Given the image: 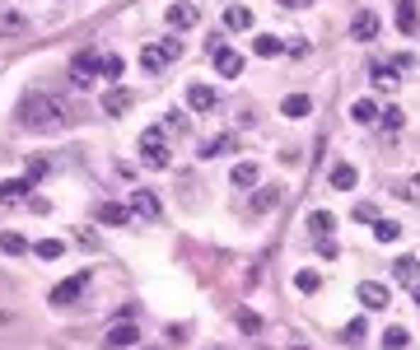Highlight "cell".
Masks as SVG:
<instances>
[{"label": "cell", "instance_id": "35", "mask_svg": "<svg viewBox=\"0 0 420 350\" xmlns=\"http://www.w3.org/2000/svg\"><path fill=\"white\" fill-rule=\"evenodd\" d=\"M47 173H52V159H43V154H33V159H28V178H33V182H43Z\"/></svg>", "mask_w": 420, "mask_h": 350}, {"label": "cell", "instance_id": "8", "mask_svg": "<svg viewBox=\"0 0 420 350\" xmlns=\"http://www.w3.org/2000/svg\"><path fill=\"white\" fill-rule=\"evenodd\" d=\"M350 33H355V43H374V38H378V14L360 10V14H355V23H350Z\"/></svg>", "mask_w": 420, "mask_h": 350}, {"label": "cell", "instance_id": "24", "mask_svg": "<svg viewBox=\"0 0 420 350\" xmlns=\"http://www.w3.org/2000/svg\"><path fill=\"white\" fill-rule=\"evenodd\" d=\"M332 225H336V220H332V210H313V215H309V234H318V238H327V234H332Z\"/></svg>", "mask_w": 420, "mask_h": 350}, {"label": "cell", "instance_id": "23", "mask_svg": "<svg viewBox=\"0 0 420 350\" xmlns=\"http://www.w3.org/2000/svg\"><path fill=\"white\" fill-rule=\"evenodd\" d=\"M233 322H238V327H243V332H248V337H257V332H262V317H257V313H253V308H243V304L233 308Z\"/></svg>", "mask_w": 420, "mask_h": 350}, {"label": "cell", "instance_id": "18", "mask_svg": "<svg viewBox=\"0 0 420 350\" xmlns=\"http://www.w3.org/2000/svg\"><path fill=\"white\" fill-rule=\"evenodd\" d=\"M131 210H140L145 220H159V196H155V192H145V187H140V192L131 196Z\"/></svg>", "mask_w": 420, "mask_h": 350}, {"label": "cell", "instance_id": "28", "mask_svg": "<svg viewBox=\"0 0 420 350\" xmlns=\"http://www.w3.org/2000/svg\"><path fill=\"white\" fill-rule=\"evenodd\" d=\"M411 346V332L407 327H387L383 332V350H407Z\"/></svg>", "mask_w": 420, "mask_h": 350}, {"label": "cell", "instance_id": "4", "mask_svg": "<svg viewBox=\"0 0 420 350\" xmlns=\"http://www.w3.org/2000/svg\"><path fill=\"white\" fill-rule=\"evenodd\" d=\"M84 290H89V271H79V276H70V281H61V285H56L52 294H47V299L66 308V304H75V299H79Z\"/></svg>", "mask_w": 420, "mask_h": 350}, {"label": "cell", "instance_id": "33", "mask_svg": "<svg viewBox=\"0 0 420 350\" xmlns=\"http://www.w3.org/2000/svg\"><path fill=\"white\" fill-rule=\"evenodd\" d=\"M294 290H299V294L322 290V276H318V271H299V276H294Z\"/></svg>", "mask_w": 420, "mask_h": 350}, {"label": "cell", "instance_id": "30", "mask_svg": "<svg viewBox=\"0 0 420 350\" xmlns=\"http://www.w3.org/2000/svg\"><path fill=\"white\" fill-rule=\"evenodd\" d=\"M33 252H38L43 261H56L61 252H66V243H61V238H43V243H33Z\"/></svg>", "mask_w": 420, "mask_h": 350}, {"label": "cell", "instance_id": "5", "mask_svg": "<svg viewBox=\"0 0 420 350\" xmlns=\"http://www.w3.org/2000/svg\"><path fill=\"white\" fill-rule=\"evenodd\" d=\"M164 23H168V28H177V33H182V28H197V5L173 0V5H168V14H164Z\"/></svg>", "mask_w": 420, "mask_h": 350}, {"label": "cell", "instance_id": "45", "mask_svg": "<svg viewBox=\"0 0 420 350\" xmlns=\"http://www.w3.org/2000/svg\"><path fill=\"white\" fill-rule=\"evenodd\" d=\"M411 294H416V304H420V285H416V290H411Z\"/></svg>", "mask_w": 420, "mask_h": 350}, {"label": "cell", "instance_id": "31", "mask_svg": "<svg viewBox=\"0 0 420 350\" xmlns=\"http://www.w3.org/2000/svg\"><path fill=\"white\" fill-rule=\"evenodd\" d=\"M164 61H168V57L159 52V43H150V47L140 52V66H145V70H164Z\"/></svg>", "mask_w": 420, "mask_h": 350}, {"label": "cell", "instance_id": "39", "mask_svg": "<svg viewBox=\"0 0 420 350\" xmlns=\"http://www.w3.org/2000/svg\"><path fill=\"white\" fill-rule=\"evenodd\" d=\"M402 122H407V117H402V108H387V113H383V126H387V131H402Z\"/></svg>", "mask_w": 420, "mask_h": 350}, {"label": "cell", "instance_id": "43", "mask_svg": "<svg viewBox=\"0 0 420 350\" xmlns=\"http://www.w3.org/2000/svg\"><path fill=\"white\" fill-rule=\"evenodd\" d=\"M280 5H285V10H299V5H309V0H280Z\"/></svg>", "mask_w": 420, "mask_h": 350}, {"label": "cell", "instance_id": "22", "mask_svg": "<svg viewBox=\"0 0 420 350\" xmlns=\"http://www.w3.org/2000/svg\"><path fill=\"white\" fill-rule=\"evenodd\" d=\"M369 79H374V89H383V94L397 89V70H392V66H374V70H369Z\"/></svg>", "mask_w": 420, "mask_h": 350}, {"label": "cell", "instance_id": "16", "mask_svg": "<svg viewBox=\"0 0 420 350\" xmlns=\"http://www.w3.org/2000/svg\"><path fill=\"white\" fill-rule=\"evenodd\" d=\"M126 220H131V205H117V201L99 205V225H126Z\"/></svg>", "mask_w": 420, "mask_h": 350}, {"label": "cell", "instance_id": "40", "mask_svg": "<svg viewBox=\"0 0 420 350\" xmlns=\"http://www.w3.org/2000/svg\"><path fill=\"white\" fill-rule=\"evenodd\" d=\"M159 52L173 61V57H182V43H177V38H164V43H159Z\"/></svg>", "mask_w": 420, "mask_h": 350}, {"label": "cell", "instance_id": "34", "mask_svg": "<svg viewBox=\"0 0 420 350\" xmlns=\"http://www.w3.org/2000/svg\"><path fill=\"white\" fill-rule=\"evenodd\" d=\"M365 327H369L365 317H350V322H346V332H341V337L350 341V346H360V341H365Z\"/></svg>", "mask_w": 420, "mask_h": 350}, {"label": "cell", "instance_id": "15", "mask_svg": "<svg viewBox=\"0 0 420 350\" xmlns=\"http://www.w3.org/2000/svg\"><path fill=\"white\" fill-rule=\"evenodd\" d=\"M224 28H233V33L253 28V10H248V5H229V10H224Z\"/></svg>", "mask_w": 420, "mask_h": 350}, {"label": "cell", "instance_id": "25", "mask_svg": "<svg viewBox=\"0 0 420 350\" xmlns=\"http://www.w3.org/2000/svg\"><path fill=\"white\" fill-rule=\"evenodd\" d=\"M350 117H355V122H360V126L378 122V103H374V98H360V103H355V108H350Z\"/></svg>", "mask_w": 420, "mask_h": 350}, {"label": "cell", "instance_id": "7", "mask_svg": "<svg viewBox=\"0 0 420 350\" xmlns=\"http://www.w3.org/2000/svg\"><path fill=\"white\" fill-rule=\"evenodd\" d=\"M28 28H33V23H28V14H23V10H5V14H0V38H23Z\"/></svg>", "mask_w": 420, "mask_h": 350}, {"label": "cell", "instance_id": "32", "mask_svg": "<svg viewBox=\"0 0 420 350\" xmlns=\"http://www.w3.org/2000/svg\"><path fill=\"white\" fill-rule=\"evenodd\" d=\"M276 201H280V187H262V192L253 196V205H248V210L257 215V210H266V205H276Z\"/></svg>", "mask_w": 420, "mask_h": 350}, {"label": "cell", "instance_id": "19", "mask_svg": "<svg viewBox=\"0 0 420 350\" xmlns=\"http://www.w3.org/2000/svg\"><path fill=\"white\" fill-rule=\"evenodd\" d=\"M126 108H131V94L126 89H112L108 98H103V113L108 117H126Z\"/></svg>", "mask_w": 420, "mask_h": 350}, {"label": "cell", "instance_id": "37", "mask_svg": "<svg viewBox=\"0 0 420 350\" xmlns=\"http://www.w3.org/2000/svg\"><path fill=\"white\" fill-rule=\"evenodd\" d=\"M122 70H126L122 57H103V79H122Z\"/></svg>", "mask_w": 420, "mask_h": 350}, {"label": "cell", "instance_id": "2", "mask_svg": "<svg viewBox=\"0 0 420 350\" xmlns=\"http://www.w3.org/2000/svg\"><path fill=\"white\" fill-rule=\"evenodd\" d=\"M140 159H145V164H155V169H168V164H173L168 140H164V131H159V126H150V131L140 136Z\"/></svg>", "mask_w": 420, "mask_h": 350}, {"label": "cell", "instance_id": "6", "mask_svg": "<svg viewBox=\"0 0 420 350\" xmlns=\"http://www.w3.org/2000/svg\"><path fill=\"white\" fill-rule=\"evenodd\" d=\"M136 341H140V332H136V322H131V317H117V322L108 327V346H112V350L136 346Z\"/></svg>", "mask_w": 420, "mask_h": 350}, {"label": "cell", "instance_id": "9", "mask_svg": "<svg viewBox=\"0 0 420 350\" xmlns=\"http://www.w3.org/2000/svg\"><path fill=\"white\" fill-rule=\"evenodd\" d=\"M215 70H220L224 79H238V75H243V57L229 52V47H220V52H215Z\"/></svg>", "mask_w": 420, "mask_h": 350}, {"label": "cell", "instance_id": "26", "mask_svg": "<svg viewBox=\"0 0 420 350\" xmlns=\"http://www.w3.org/2000/svg\"><path fill=\"white\" fill-rule=\"evenodd\" d=\"M374 238H378V243H397L402 225H397V220H374Z\"/></svg>", "mask_w": 420, "mask_h": 350}, {"label": "cell", "instance_id": "12", "mask_svg": "<svg viewBox=\"0 0 420 350\" xmlns=\"http://www.w3.org/2000/svg\"><path fill=\"white\" fill-rule=\"evenodd\" d=\"M280 113H285L289 122H299V117H309V113H313V98H309V94H289V98L280 103Z\"/></svg>", "mask_w": 420, "mask_h": 350}, {"label": "cell", "instance_id": "27", "mask_svg": "<svg viewBox=\"0 0 420 350\" xmlns=\"http://www.w3.org/2000/svg\"><path fill=\"white\" fill-rule=\"evenodd\" d=\"M229 145H238V140H233V136H210L206 145L197 149V154H201V159H215V154H224V149H229Z\"/></svg>", "mask_w": 420, "mask_h": 350}, {"label": "cell", "instance_id": "41", "mask_svg": "<svg viewBox=\"0 0 420 350\" xmlns=\"http://www.w3.org/2000/svg\"><path fill=\"white\" fill-rule=\"evenodd\" d=\"M355 220H360V225H374L378 215H374V205H355Z\"/></svg>", "mask_w": 420, "mask_h": 350}, {"label": "cell", "instance_id": "42", "mask_svg": "<svg viewBox=\"0 0 420 350\" xmlns=\"http://www.w3.org/2000/svg\"><path fill=\"white\" fill-rule=\"evenodd\" d=\"M318 257H327V261L336 257V243H332V238H318Z\"/></svg>", "mask_w": 420, "mask_h": 350}, {"label": "cell", "instance_id": "20", "mask_svg": "<svg viewBox=\"0 0 420 350\" xmlns=\"http://www.w3.org/2000/svg\"><path fill=\"white\" fill-rule=\"evenodd\" d=\"M392 196H397V201H420V173H411V178L392 182Z\"/></svg>", "mask_w": 420, "mask_h": 350}, {"label": "cell", "instance_id": "1", "mask_svg": "<svg viewBox=\"0 0 420 350\" xmlns=\"http://www.w3.org/2000/svg\"><path fill=\"white\" fill-rule=\"evenodd\" d=\"M79 117V108L70 98H61V94H28V98L19 103V122L28 126V131H61V126H70Z\"/></svg>", "mask_w": 420, "mask_h": 350}, {"label": "cell", "instance_id": "10", "mask_svg": "<svg viewBox=\"0 0 420 350\" xmlns=\"http://www.w3.org/2000/svg\"><path fill=\"white\" fill-rule=\"evenodd\" d=\"M355 294H360V304H365V308H387V299H392V294H387L378 281H365Z\"/></svg>", "mask_w": 420, "mask_h": 350}, {"label": "cell", "instance_id": "17", "mask_svg": "<svg viewBox=\"0 0 420 350\" xmlns=\"http://www.w3.org/2000/svg\"><path fill=\"white\" fill-rule=\"evenodd\" d=\"M33 192V178H14V182H0V201H23Z\"/></svg>", "mask_w": 420, "mask_h": 350}, {"label": "cell", "instance_id": "21", "mask_svg": "<svg viewBox=\"0 0 420 350\" xmlns=\"http://www.w3.org/2000/svg\"><path fill=\"white\" fill-rule=\"evenodd\" d=\"M253 52H257V57H280V52H285V43H280L276 33H257Z\"/></svg>", "mask_w": 420, "mask_h": 350}, {"label": "cell", "instance_id": "13", "mask_svg": "<svg viewBox=\"0 0 420 350\" xmlns=\"http://www.w3.org/2000/svg\"><path fill=\"white\" fill-rule=\"evenodd\" d=\"M257 178H262V169H257L253 159L233 164V173H229V182H233V187H257Z\"/></svg>", "mask_w": 420, "mask_h": 350}, {"label": "cell", "instance_id": "29", "mask_svg": "<svg viewBox=\"0 0 420 350\" xmlns=\"http://www.w3.org/2000/svg\"><path fill=\"white\" fill-rule=\"evenodd\" d=\"M397 28L402 33H416V5L411 0H397Z\"/></svg>", "mask_w": 420, "mask_h": 350}, {"label": "cell", "instance_id": "3", "mask_svg": "<svg viewBox=\"0 0 420 350\" xmlns=\"http://www.w3.org/2000/svg\"><path fill=\"white\" fill-rule=\"evenodd\" d=\"M103 75V57L99 52H75V57H70V79H75V84H94V79Z\"/></svg>", "mask_w": 420, "mask_h": 350}, {"label": "cell", "instance_id": "38", "mask_svg": "<svg viewBox=\"0 0 420 350\" xmlns=\"http://www.w3.org/2000/svg\"><path fill=\"white\" fill-rule=\"evenodd\" d=\"M392 276H397V281H411V276H416V257H397Z\"/></svg>", "mask_w": 420, "mask_h": 350}, {"label": "cell", "instance_id": "36", "mask_svg": "<svg viewBox=\"0 0 420 350\" xmlns=\"http://www.w3.org/2000/svg\"><path fill=\"white\" fill-rule=\"evenodd\" d=\"M0 248H5V252L14 257V252H23L28 243H23V234H14V229H5V234H0Z\"/></svg>", "mask_w": 420, "mask_h": 350}, {"label": "cell", "instance_id": "11", "mask_svg": "<svg viewBox=\"0 0 420 350\" xmlns=\"http://www.w3.org/2000/svg\"><path fill=\"white\" fill-rule=\"evenodd\" d=\"M187 108L192 113H210V108H215V89H210V84H192L187 89Z\"/></svg>", "mask_w": 420, "mask_h": 350}, {"label": "cell", "instance_id": "44", "mask_svg": "<svg viewBox=\"0 0 420 350\" xmlns=\"http://www.w3.org/2000/svg\"><path fill=\"white\" fill-rule=\"evenodd\" d=\"M0 327H10V313H0Z\"/></svg>", "mask_w": 420, "mask_h": 350}, {"label": "cell", "instance_id": "14", "mask_svg": "<svg viewBox=\"0 0 420 350\" xmlns=\"http://www.w3.org/2000/svg\"><path fill=\"white\" fill-rule=\"evenodd\" d=\"M355 182H360L355 164H346V159H341V164H332V187H336V192H350Z\"/></svg>", "mask_w": 420, "mask_h": 350}]
</instances>
